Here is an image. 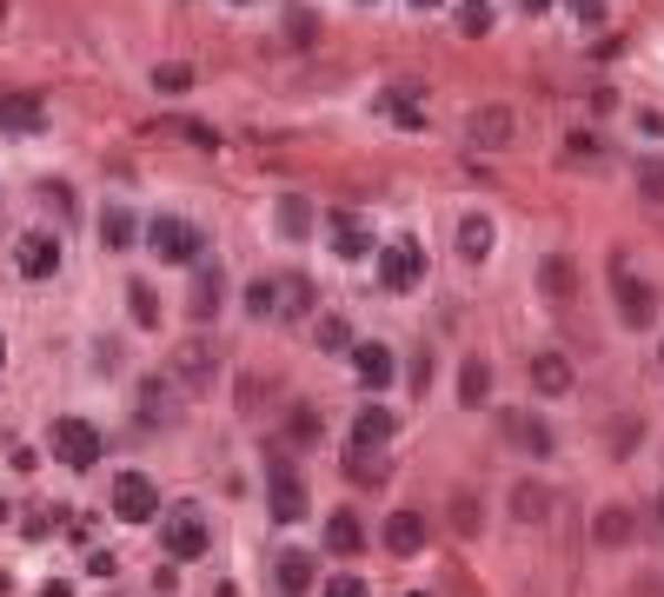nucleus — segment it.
<instances>
[{"label":"nucleus","instance_id":"f257e3e1","mask_svg":"<svg viewBox=\"0 0 664 597\" xmlns=\"http://www.w3.org/2000/svg\"><path fill=\"white\" fill-rule=\"evenodd\" d=\"M146 253L166 259V266H193L206 253V233L193 219H180V213H160V219H146Z\"/></svg>","mask_w":664,"mask_h":597},{"label":"nucleus","instance_id":"f03ea898","mask_svg":"<svg viewBox=\"0 0 664 597\" xmlns=\"http://www.w3.org/2000/svg\"><path fill=\"white\" fill-rule=\"evenodd\" d=\"M612 299H619V319H625L632 332H645V326L658 319V286H652V279H639L625 253H612Z\"/></svg>","mask_w":664,"mask_h":597},{"label":"nucleus","instance_id":"7ed1b4c3","mask_svg":"<svg viewBox=\"0 0 664 597\" xmlns=\"http://www.w3.org/2000/svg\"><path fill=\"white\" fill-rule=\"evenodd\" d=\"M47 445H53V459H60L67 472H93V465H100V452H106L100 425H86V419H60Z\"/></svg>","mask_w":664,"mask_h":597},{"label":"nucleus","instance_id":"20e7f679","mask_svg":"<svg viewBox=\"0 0 664 597\" xmlns=\"http://www.w3.org/2000/svg\"><path fill=\"white\" fill-rule=\"evenodd\" d=\"M160 538H166V558H180V565L206 558V545H213V532H206V518H200L193 505H180V512H160Z\"/></svg>","mask_w":664,"mask_h":597},{"label":"nucleus","instance_id":"39448f33","mask_svg":"<svg viewBox=\"0 0 664 597\" xmlns=\"http://www.w3.org/2000/svg\"><path fill=\"white\" fill-rule=\"evenodd\" d=\"M512 140H519V113H512L505 100H492V106H472V113H466V146L499 153V146H512Z\"/></svg>","mask_w":664,"mask_h":597},{"label":"nucleus","instance_id":"423d86ee","mask_svg":"<svg viewBox=\"0 0 664 597\" xmlns=\"http://www.w3.org/2000/svg\"><path fill=\"white\" fill-rule=\"evenodd\" d=\"M392 432H399V412H386V405H366V412H353L346 459H379V452L392 445Z\"/></svg>","mask_w":664,"mask_h":597},{"label":"nucleus","instance_id":"0eeeda50","mask_svg":"<svg viewBox=\"0 0 664 597\" xmlns=\"http://www.w3.org/2000/svg\"><path fill=\"white\" fill-rule=\"evenodd\" d=\"M113 518L153 525V518H160V485H153L146 472H120V478H113Z\"/></svg>","mask_w":664,"mask_h":597},{"label":"nucleus","instance_id":"6e6552de","mask_svg":"<svg viewBox=\"0 0 664 597\" xmlns=\"http://www.w3.org/2000/svg\"><path fill=\"white\" fill-rule=\"evenodd\" d=\"M426 279V253H419V239H392V246H379V286L386 292H412Z\"/></svg>","mask_w":664,"mask_h":597},{"label":"nucleus","instance_id":"1a4fd4ad","mask_svg":"<svg viewBox=\"0 0 664 597\" xmlns=\"http://www.w3.org/2000/svg\"><path fill=\"white\" fill-rule=\"evenodd\" d=\"M266 505H273V525H299L306 518V478H299V465H273L266 472Z\"/></svg>","mask_w":664,"mask_h":597},{"label":"nucleus","instance_id":"9d476101","mask_svg":"<svg viewBox=\"0 0 664 597\" xmlns=\"http://www.w3.org/2000/svg\"><path fill=\"white\" fill-rule=\"evenodd\" d=\"M13 266H20V279H53L60 272V239L53 233H27L13 246Z\"/></svg>","mask_w":664,"mask_h":597},{"label":"nucleus","instance_id":"9b49d317","mask_svg":"<svg viewBox=\"0 0 664 597\" xmlns=\"http://www.w3.org/2000/svg\"><path fill=\"white\" fill-rule=\"evenodd\" d=\"M539 292H545L552 306H565V299L579 292V266H572V253H545V259H539Z\"/></svg>","mask_w":664,"mask_h":597},{"label":"nucleus","instance_id":"f8f14e48","mask_svg":"<svg viewBox=\"0 0 664 597\" xmlns=\"http://www.w3.org/2000/svg\"><path fill=\"white\" fill-rule=\"evenodd\" d=\"M353 372H359V385L386 392V385L399 379V366H392V346H353Z\"/></svg>","mask_w":664,"mask_h":597},{"label":"nucleus","instance_id":"ddd939ff","mask_svg":"<svg viewBox=\"0 0 664 597\" xmlns=\"http://www.w3.org/2000/svg\"><path fill=\"white\" fill-rule=\"evenodd\" d=\"M505 439H512L525 459H552V432H545L539 412H512V419H505Z\"/></svg>","mask_w":664,"mask_h":597},{"label":"nucleus","instance_id":"4468645a","mask_svg":"<svg viewBox=\"0 0 664 597\" xmlns=\"http://www.w3.org/2000/svg\"><path fill=\"white\" fill-rule=\"evenodd\" d=\"M33 126H47L40 93H0V133H33Z\"/></svg>","mask_w":664,"mask_h":597},{"label":"nucleus","instance_id":"2eb2a0df","mask_svg":"<svg viewBox=\"0 0 664 597\" xmlns=\"http://www.w3.org/2000/svg\"><path fill=\"white\" fill-rule=\"evenodd\" d=\"M100 239H106V253H126V246L140 239V219H133L126 199H106V213H100Z\"/></svg>","mask_w":664,"mask_h":597},{"label":"nucleus","instance_id":"dca6fc26","mask_svg":"<svg viewBox=\"0 0 664 597\" xmlns=\"http://www.w3.org/2000/svg\"><path fill=\"white\" fill-rule=\"evenodd\" d=\"M333 253H339V259H366V253H372L366 219H359V213H346V206L333 213Z\"/></svg>","mask_w":664,"mask_h":597},{"label":"nucleus","instance_id":"f3484780","mask_svg":"<svg viewBox=\"0 0 664 597\" xmlns=\"http://www.w3.org/2000/svg\"><path fill=\"white\" fill-rule=\"evenodd\" d=\"M219 292H226V286H219V266L200 253V259H193V319H213V312H219Z\"/></svg>","mask_w":664,"mask_h":597},{"label":"nucleus","instance_id":"a211bd4d","mask_svg":"<svg viewBox=\"0 0 664 597\" xmlns=\"http://www.w3.org/2000/svg\"><path fill=\"white\" fill-rule=\"evenodd\" d=\"M572 379H579V372H572V359H565V352H539V359H532V385H539L545 399L572 392Z\"/></svg>","mask_w":664,"mask_h":597},{"label":"nucleus","instance_id":"6ab92c4d","mask_svg":"<svg viewBox=\"0 0 664 597\" xmlns=\"http://www.w3.org/2000/svg\"><path fill=\"white\" fill-rule=\"evenodd\" d=\"M326 552H333V558H359V552H366V525H359L353 512H333V518H326Z\"/></svg>","mask_w":664,"mask_h":597},{"label":"nucleus","instance_id":"aec40b11","mask_svg":"<svg viewBox=\"0 0 664 597\" xmlns=\"http://www.w3.org/2000/svg\"><path fill=\"white\" fill-rule=\"evenodd\" d=\"M173 405H180V399H173L166 379H146V385H140V419H146V425H173Z\"/></svg>","mask_w":664,"mask_h":597},{"label":"nucleus","instance_id":"412c9836","mask_svg":"<svg viewBox=\"0 0 664 597\" xmlns=\"http://www.w3.org/2000/svg\"><path fill=\"white\" fill-rule=\"evenodd\" d=\"M419 545H426V518H419V512H399V518L386 525V552H399V558H412Z\"/></svg>","mask_w":664,"mask_h":597},{"label":"nucleus","instance_id":"4be33fe9","mask_svg":"<svg viewBox=\"0 0 664 597\" xmlns=\"http://www.w3.org/2000/svg\"><path fill=\"white\" fill-rule=\"evenodd\" d=\"M273 585H279L286 597H299L306 585H313V558H306V552H286V558L273 565Z\"/></svg>","mask_w":664,"mask_h":597},{"label":"nucleus","instance_id":"5701e85b","mask_svg":"<svg viewBox=\"0 0 664 597\" xmlns=\"http://www.w3.org/2000/svg\"><path fill=\"white\" fill-rule=\"evenodd\" d=\"M459 253H466V259H486V253H492V219H486V213H466V219H459Z\"/></svg>","mask_w":664,"mask_h":597},{"label":"nucleus","instance_id":"b1692460","mask_svg":"<svg viewBox=\"0 0 664 597\" xmlns=\"http://www.w3.org/2000/svg\"><path fill=\"white\" fill-rule=\"evenodd\" d=\"M173 372H180V379L200 392V385L213 379V346H200V339H193V346H180V366H173Z\"/></svg>","mask_w":664,"mask_h":597},{"label":"nucleus","instance_id":"393cba45","mask_svg":"<svg viewBox=\"0 0 664 597\" xmlns=\"http://www.w3.org/2000/svg\"><path fill=\"white\" fill-rule=\"evenodd\" d=\"M592 532H599V545L612 552V545H632V532H639V525H632V512H625V505H605Z\"/></svg>","mask_w":664,"mask_h":597},{"label":"nucleus","instance_id":"a878e982","mask_svg":"<svg viewBox=\"0 0 664 597\" xmlns=\"http://www.w3.org/2000/svg\"><path fill=\"white\" fill-rule=\"evenodd\" d=\"M486 392H492V366H486V359H466V366H459V399H466V405H486Z\"/></svg>","mask_w":664,"mask_h":597},{"label":"nucleus","instance_id":"bb28decb","mask_svg":"<svg viewBox=\"0 0 664 597\" xmlns=\"http://www.w3.org/2000/svg\"><path fill=\"white\" fill-rule=\"evenodd\" d=\"M512 512H519L525 525H539V518L552 512V492H545V485H512Z\"/></svg>","mask_w":664,"mask_h":597},{"label":"nucleus","instance_id":"cd10ccee","mask_svg":"<svg viewBox=\"0 0 664 597\" xmlns=\"http://www.w3.org/2000/svg\"><path fill=\"white\" fill-rule=\"evenodd\" d=\"M306 226H313V206H306L299 193H286V199H279V233H286V239H306Z\"/></svg>","mask_w":664,"mask_h":597},{"label":"nucleus","instance_id":"c85d7f7f","mask_svg":"<svg viewBox=\"0 0 664 597\" xmlns=\"http://www.w3.org/2000/svg\"><path fill=\"white\" fill-rule=\"evenodd\" d=\"M639 193H645V206H664V153L639 159Z\"/></svg>","mask_w":664,"mask_h":597},{"label":"nucleus","instance_id":"c756f323","mask_svg":"<svg viewBox=\"0 0 664 597\" xmlns=\"http://www.w3.org/2000/svg\"><path fill=\"white\" fill-rule=\"evenodd\" d=\"M273 299H279V279H253V286H246V312H253V319H273V312H279Z\"/></svg>","mask_w":664,"mask_h":597},{"label":"nucleus","instance_id":"7c9ffc66","mask_svg":"<svg viewBox=\"0 0 664 597\" xmlns=\"http://www.w3.org/2000/svg\"><path fill=\"white\" fill-rule=\"evenodd\" d=\"M126 312H133V326H160V299H153V286H126Z\"/></svg>","mask_w":664,"mask_h":597},{"label":"nucleus","instance_id":"2f4dec72","mask_svg":"<svg viewBox=\"0 0 664 597\" xmlns=\"http://www.w3.org/2000/svg\"><path fill=\"white\" fill-rule=\"evenodd\" d=\"M286 439H293V445H319V412H313V405H293Z\"/></svg>","mask_w":664,"mask_h":597},{"label":"nucleus","instance_id":"473e14b6","mask_svg":"<svg viewBox=\"0 0 664 597\" xmlns=\"http://www.w3.org/2000/svg\"><path fill=\"white\" fill-rule=\"evenodd\" d=\"M459 27H466L472 40H479V33H492V7H486V0H459Z\"/></svg>","mask_w":664,"mask_h":597},{"label":"nucleus","instance_id":"72a5a7b5","mask_svg":"<svg viewBox=\"0 0 664 597\" xmlns=\"http://www.w3.org/2000/svg\"><path fill=\"white\" fill-rule=\"evenodd\" d=\"M286 33H293L299 47H313V33H319V13H313V7H286Z\"/></svg>","mask_w":664,"mask_h":597},{"label":"nucleus","instance_id":"f704fd0d","mask_svg":"<svg viewBox=\"0 0 664 597\" xmlns=\"http://www.w3.org/2000/svg\"><path fill=\"white\" fill-rule=\"evenodd\" d=\"M565 159L572 166H599V133H565Z\"/></svg>","mask_w":664,"mask_h":597},{"label":"nucleus","instance_id":"c9c22d12","mask_svg":"<svg viewBox=\"0 0 664 597\" xmlns=\"http://www.w3.org/2000/svg\"><path fill=\"white\" fill-rule=\"evenodd\" d=\"M153 86H160V93H186V86H193V66H153Z\"/></svg>","mask_w":664,"mask_h":597},{"label":"nucleus","instance_id":"e433bc0d","mask_svg":"<svg viewBox=\"0 0 664 597\" xmlns=\"http://www.w3.org/2000/svg\"><path fill=\"white\" fill-rule=\"evenodd\" d=\"M319 346H326V352H346V346H353V326H346V319H319Z\"/></svg>","mask_w":664,"mask_h":597},{"label":"nucleus","instance_id":"4c0bfd02","mask_svg":"<svg viewBox=\"0 0 664 597\" xmlns=\"http://www.w3.org/2000/svg\"><path fill=\"white\" fill-rule=\"evenodd\" d=\"M452 518H459V532H479V498H472V492L452 498Z\"/></svg>","mask_w":664,"mask_h":597},{"label":"nucleus","instance_id":"58836bf2","mask_svg":"<svg viewBox=\"0 0 664 597\" xmlns=\"http://www.w3.org/2000/svg\"><path fill=\"white\" fill-rule=\"evenodd\" d=\"M605 7H612V0H572V13H579L585 27H599V20H605Z\"/></svg>","mask_w":664,"mask_h":597},{"label":"nucleus","instance_id":"ea45409f","mask_svg":"<svg viewBox=\"0 0 664 597\" xmlns=\"http://www.w3.org/2000/svg\"><path fill=\"white\" fill-rule=\"evenodd\" d=\"M326 597H366V585H359V578H353V572H339V578H333V585H326Z\"/></svg>","mask_w":664,"mask_h":597},{"label":"nucleus","instance_id":"a19ab883","mask_svg":"<svg viewBox=\"0 0 664 597\" xmlns=\"http://www.w3.org/2000/svg\"><path fill=\"white\" fill-rule=\"evenodd\" d=\"M525 7H552V0H525Z\"/></svg>","mask_w":664,"mask_h":597},{"label":"nucleus","instance_id":"79ce46f5","mask_svg":"<svg viewBox=\"0 0 664 597\" xmlns=\"http://www.w3.org/2000/svg\"><path fill=\"white\" fill-rule=\"evenodd\" d=\"M412 7H439V0H412Z\"/></svg>","mask_w":664,"mask_h":597},{"label":"nucleus","instance_id":"37998d69","mask_svg":"<svg viewBox=\"0 0 664 597\" xmlns=\"http://www.w3.org/2000/svg\"><path fill=\"white\" fill-rule=\"evenodd\" d=\"M226 7H253V0H226Z\"/></svg>","mask_w":664,"mask_h":597},{"label":"nucleus","instance_id":"c03bdc74","mask_svg":"<svg viewBox=\"0 0 664 597\" xmlns=\"http://www.w3.org/2000/svg\"><path fill=\"white\" fill-rule=\"evenodd\" d=\"M0 366H7V339H0Z\"/></svg>","mask_w":664,"mask_h":597},{"label":"nucleus","instance_id":"a18cd8bd","mask_svg":"<svg viewBox=\"0 0 664 597\" xmlns=\"http://www.w3.org/2000/svg\"><path fill=\"white\" fill-rule=\"evenodd\" d=\"M658 518H664V498H658Z\"/></svg>","mask_w":664,"mask_h":597},{"label":"nucleus","instance_id":"49530a36","mask_svg":"<svg viewBox=\"0 0 664 597\" xmlns=\"http://www.w3.org/2000/svg\"><path fill=\"white\" fill-rule=\"evenodd\" d=\"M658 359H664V346H658Z\"/></svg>","mask_w":664,"mask_h":597},{"label":"nucleus","instance_id":"de8ad7c7","mask_svg":"<svg viewBox=\"0 0 664 597\" xmlns=\"http://www.w3.org/2000/svg\"><path fill=\"white\" fill-rule=\"evenodd\" d=\"M412 597H426V591H412Z\"/></svg>","mask_w":664,"mask_h":597},{"label":"nucleus","instance_id":"09e8293b","mask_svg":"<svg viewBox=\"0 0 664 597\" xmlns=\"http://www.w3.org/2000/svg\"><path fill=\"white\" fill-rule=\"evenodd\" d=\"M366 7H372V0H366Z\"/></svg>","mask_w":664,"mask_h":597}]
</instances>
